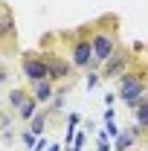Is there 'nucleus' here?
Here are the masks:
<instances>
[{
    "label": "nucleus",
    "mask_w": 148,
    "mask_h": 151,
    "mask_svg": "<svg viewBox=\"0 0 148 151\" xmlns=\"http://www.w3.org/2000/svg\"><path fill=\"white\" fill-rule=\"evenodd\" d=\"M116 90H119L122 105L134 111V108H137V105L148 96V76L142 73V70H134V67H131L125 76H119V78H116Z\"/></svg>",
    "instance_id": "obj_1"
},
{
    "label": "nucleus",
    "mask_w": 148,
    "mask_h": 151,
    "mask_svg": "<svg viewBox=\"0 0 148 151\" xmlns=\"http://www.w3.org/2000/svg\"><path fill=\"white\" fill-rule=\"evenodd\" d=\"M116 50H119V35H116V29H96V32H93V52H96V61H93V64L102 67Z\"/></svg>",
    "instance_id": "obj_2"
},
{
    "label": "nucleus",
    "mask_w": 148,
    "mask_h": 151,
    "mask_svg": "<svg viewBox=\"0 0 148 151\" xmlns=\"http://www.w3.org/2000/svg\"><path fill=\"white\" fill-rule=\"evenodd\" d=\"M20 73L26 76L29 84L32 81H44V78H52L47 55H38V52H23V58H20Z\"/></svg>",
    "instance_id": "obj_3"
},
{
    "label": "nucleus",
    "mask_w": 148,
    "mask_h": 151,
    "mask_svg": "<svg viewBox=\"0 0 148 151\" xmlns=\"http://www.w3.org/2000/svg\"><path fill=\"white\" fill-rule=\"evenodd\" d=\"M93 61H96V52H93V38H75L70 44V64L78 67V70H90Z\"/></svg>",
    "instance_id": "obj_4"
},
{
    "label": "nucleus",
    "mask_w": 148,
    "mask_h": 151,
    "mask_svg": "<svg viewBox=\"0 0 148 151\" xmlns=\"http://www.w3.org/2000/svg\"><path fill=\"white\" fill-rule=\"evenodd\" d=\"M131 61H134V52H128V50H116L105 64H102V78H119V76H125L131 70Z\"/></svg>",
    "instance_id": "obj_5"
},
{
    "label": "nucleus",
    "mask_w": 148,
    "mask_h": 151,
    "mask_svg": "<svg viewBox=\"0 0 148 151\" xmlns=\"http://www.w3.org/2000/svg\"><path fill=\"white\" fill-rule=\"evenodd\" d=\"M29 93L35 96L41 105H50V102H55V81H52V78L32 81V84H29Z\"/></svg>",
    "instance_id": "obj_6"
},
{
    "label": "nucleus",
    "mask_w": 148,
    "mask_h": 151,
    "mask_svg": "<svg viewBox=\"0 0 148 151\" xmlns=\"http://www.w3.org/2000/svg\"><path fill=\"white\" fill-rule=\"evenodd\" d=\"M139 137H145V134L139 131L137 125H131V128H122V134L113 139V151H131L134 145H137V139Z\"/></svg>",
    "instance_id": "obj_7"
},
{
    "label": "nucleus",
    "mask_w": 148,
    "mask_h": 151,
    "mask_svg": "<svg viewBox=\"0 0 148 151\" xmlns=\"http://www.w3.org/2000/svg\"><path fill=\"white\" fill-rule=\"evenodd\" d=\"M47 61H50L52 81H64V78L70 76V64H67V61H61V58H55V55H47Z\"/></svg>",
    "instance_id": "obj_8"
},
{
    "label": "nucleus",
    "mask_w": 148,
    "mask_h": 151,
    "mask_svg": "<svg viewBox=\"0 0 148 151\" xmlns=\"http://www.w3.org/2000/svg\"><path fill=\"white\" fill-rule=\"evenodd\" d=\"M78 122H81V113L73 111L67 116V131H64V145H73L75 137H78Z\"/></svg>",
    "instance_id": "obj_9"
},
{
    "label": "nucleus",
    "mask_w": 148,
    "mask_h": 151,
    "mask_svg": "<svg viewBox=\"0 0 148 151\" xmlns=\"http://www.w3.org/2000/svg\"><path fill=\"white\" fill-rule=\"evenodd\" d=\"M134 125H137L142 134H148V96L134 108Z\"/></svg>",
    "instance_id": "obj_10"
},
{
    "label": "nucleus",
    "mask_w": 148,
    "mask_h": 151,
    "mask_svg": "<svg viewBox=\"0 0 148 151\" xmlns=\"http://www.w3.org/2000/svg\"><path fill=\"white\" fill-rule=\"evenodd\" d=\"M38 108H41V102H38L35 96H29V99H26V105H23V108H20L18 111V116H20V122H32V119H35L38 113Z\"/></svg>",
    "instance_id": "obj_11"
},
{
    "label": "nucleus",
    "mask_w": 148,
    "mask_h": 151,
    "mask_svg": "<svg viewBox=\"0 0 148 151\" xmlns=\"http://www.w3.org/2000/svg\"><path fill=\"white\" fill-rule=\"evenodd\" d=\"M32 93H23V90H12L9 93V111H20L23 105H26V99Z\"/></svg>",
    "instance_id": "obj_12"
},
{
    "label": "nucleus",
    "mask_w": 148,
    "mask_h": 151,
    "mask_svg": "<svg viewBox=\"0 0 148 151\" xmlns=\"http://www.w3.org/2000/svg\"><path fill=\"white\" fill-rule=\"evenodd\" d=\"M26 128L35 134V137H44V131H47V113H38L35 119H32V122L26 125Z\"/></svg>",
    "instance_id": "obj_13"
},
{
    "label": "nucleus",
    "mask_w": 148,
    "mask_h": 151,
    "mask_svg": "<svg viewBox=\"0 0 148 151\" xmlns=\"http://www.w3.org/2000/svg\"><path fill=\"white\" fill-rule=\"evenodd\" d=\"M3 38H6V41L15 38V23H12V12H9V9H3Z\"/></svg>",
    "instance_id": "obj_14"
},
{
    "label": "nucleus",
    "mask_w": 148,
    "mask_h": 151,
    "mask_svg": "<svg viewBox=\"0 0 148 151\" xmlns=\"http://www.w3.org/2000/svg\"><path fill=\"white\" fill-rule=\"evenodd\" d=\"M102 81V70H87V78H84V87L87 90H96Z\"/></svg>",
    "instance_id": "obj_15"
},
{
    "label": "nucleus",
    "mask_w": 148,
    "mask_h": 151,
    "mask_svg": "<svg viewBox=\"0 0 148 151\" xmlns=\"http://www.w3.org/2000/svg\"><path fill=\"white\" fill-rule=\"evenodd\" d=\"M38 139H41V137H35V134L29 131V128H23V131H20V142H23V145H26V148L32 151L38 145Z\"/></svg>",
    "instance_id": "obj_16"
},
{
    "label": "nucleus",
    "mask_w": 148,
    "mask_h": 151,
    "mask_svg": "<svg viewBox=\"0 0 148 151\" xmlns=\"http://www.w3.org/2000/svg\"><path fill=\"white\" fill-rule=\"evenodd\" d=\"M96 151H113V139H111V137H108L105 131L99 134V142H96Z\"/></svg>",
    "instance_id": "obj_17"
},
{
    "label": "nucleus",
    "mask_w": 148,
    "mask_h": 151,
    "mask_svg": "<svg viewBox=\"0 0 148 151\" xmlns=\"http://www.w3.org/2000/svg\"><path fill=\"white\" fill-rule=\"evenodd\" d=\"M105 134H108V137H111V139H116V137H119V134H122V128H119V125H116V122H113V119H105Z\"/></svg>",
    "instance_id": "obj_18"
},
{
    "label": "nucleus",
    "mask_w": 148,
    "mask_h": 151,
    "mask_svg": "<svg viewBox=\"0 0 148 151\" xmlns=\"http://www.w3.org/2000/svg\"><path fill=\"white\" fill-rule=\"evenodd\" d=\"M84 142H87V137H84V131H78V137H75V142H73V151H81Z\"/></svg>",
    "instance_id": "obj_19"
},
{
    "label": "nucleus",
    "mask_w": 148,
    "mask_h": 151,
    "mask_svg": "<svg viewBox=\"0 0 148 151\" xmlns=\"http://www.w3.org/2000/svg\"><path fill=\"white\" fill-rule=\"evenodd\" d=\"M50 145H52V142H47V137H41V139H38V145H35L32 151H47Z\"/></svg>",
    "instance_id": "obj_20"
},
{
    "label": "nucleus",
    "mask_w": 148,
    "mask_h": 151,
    "mask_svg": "<svg viewBox=\"0 0 148 151\" xmlns=\"http://www.w3.org/2000/svg\"><path fill=\"white\" fill-rule=\"evenodd\" d=\"M47 151H64V148H61L58 142H52V145H50V148H47Z\"/></svg>",
    "instance_id": "obj_21"
}]
</instances>
